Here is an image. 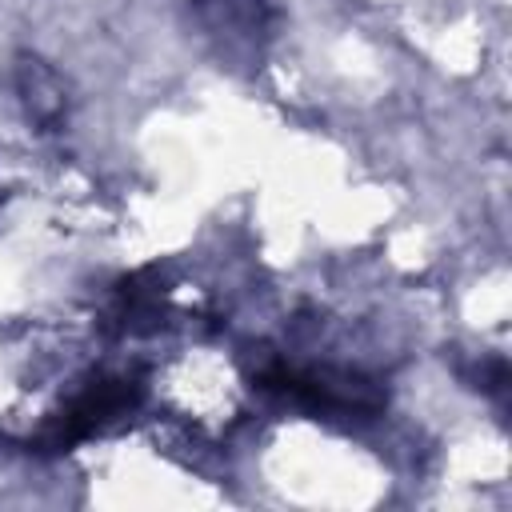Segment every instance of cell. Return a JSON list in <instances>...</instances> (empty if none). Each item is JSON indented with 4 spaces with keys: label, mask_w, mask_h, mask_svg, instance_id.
Segmentation results:
<instances>
[{
    "label": "cell",
    "mask_w": 512,
    "mask_h": 512,
    "mask_svg": "<svg viewBox=\"0 0 512 512\" xmlns=\"http://www.w3.org/2000/svg\"><path fill=\"white\" fill-rule=\"evenodd\" d=\"M256 384L264 392H280L304 408L316 412H340V416H376L384 408V388L360 372L344 368H292L284 360H272L256 372Z\"/></svg>",
    "instance_id": "obj_1"
},
{
    "label": "cell",
    "mask_w": 512,
    "mask_h": 512,
    "mask_svg": "<svg viewBox=\"0 0 512 512\" xmlns=\"http://www.w3.org/2000/svg\"><path fill=\"white\" fill-rule=\"evenodd\" d=\"M144 384L132 376H100L92 380L80 396H72V404L36 436V448L44 452H64L80 440H88L96 428H104L108 420H116L120 412H128L140 400Z\"/></svg>",
    "instance_id": "obj_2"
}]
</instances>
